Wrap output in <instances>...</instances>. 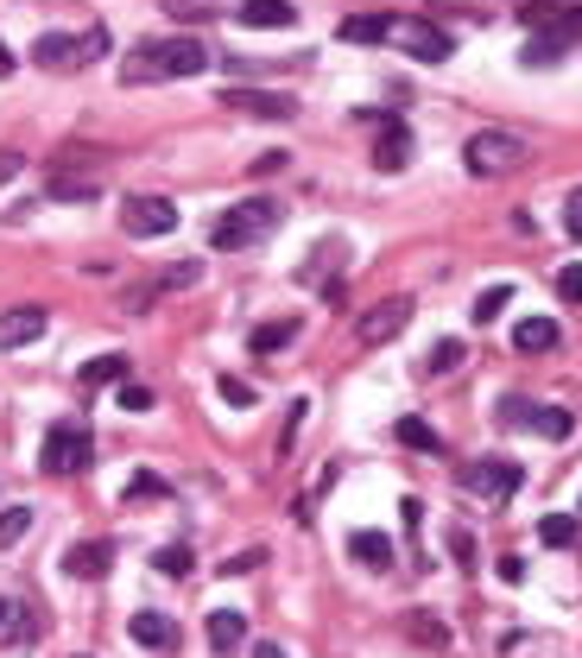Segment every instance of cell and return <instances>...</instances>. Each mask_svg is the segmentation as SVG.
Returning a JSON list of instances; mask_svg holds the SVG:
<instances>
[{
	"mask_svg": "<svg viewBox=\"0 0 582 658\" xmlns=\"http://www.w3.org/2000/svg\"><path fill=\"white\" fill-rule=\"evenodd\" d=\"M210 71V45L197 38H146L127 58V83H172V76H203Z\"/></svg>",
	"mask_w": 582,
	"mask_h": 658,
	"instance_id": "obj_1",
	"label": "cell"
},
{
	"mask_svg": "<svg viewBox=\"0 0 582 658\" xmlns=\"http://www.w3.org/2000/svg\"><path fill=\"white\" fill-rule=\"evenodd\" d=\"M279 222H286V210H279L273 197H248V203H235V210H222V216H216V228H210V248H216V254H241V248L266 241Z\"/></svg>",
	"mask_w": 582,
	"mask_h": 658,
	"instance_id": "obj_2",
	"label": "cell"
},
{
	"mask_svg": "<svg viewBox=\"0 0 582 658\" xmlns=\"http://www.w3.org/2000/svg\"><path fill=\"white\" fill-rule=\"evenodd\" d=\"M89 463H96V438H89L83 418H64V425L45 431V450H38V469L45 476H83Z\"/></svg>",
	"mask_w": 582,
	"mask_h": 658,
	"instance_id": "obj_3",
	"label": "cell"
},
{
	"mask_svg": "<svg viewBox=\"0 0 582 658\" xmlns=\"http://www.w3.org/2000/svg\"><path fill=\"white\" fill-rule=\"evenodd\" d=\"M109 51V33L96 26V33H83V38H64V33H45L33 45V58L45 64V71H76V64H89V58H102Z\"/></svg>",
	"mask_w": 582,
	"mask_h": 658,
	"instance_id": "obj_4",
	"label": "cell"
},
{
	"mask_svg": "<svg viewBox=\"0 0 582 658\" xmlns=\"http://www.w3.org/2000/svg\"><path fill=\"white\" fill-rule=\"evenodd\" d=\"M456 481H463L469 494H481V501H513V494L526 488V469L507 463V456H481V463H469Z\"/></svg>",
	"mask_w": 582,
	"mask_h": 658,
	"instance_id": "obj_5",
	"label": "cell"
},
{
	"mask_svg": "<svg viewBox=\"0 0 582 658\" xmlns=\"http://www.w3.org/2000/svg\"><path fill=\"white\" fill-rule=\"evenodd\" d=\"M121 228H127L134 241H159V235L178 228V203H172V197H127V203H121Z\"/></svg>",
	"mask_w": 582,
	"mask_h": 658,
	"instance_id": "obj_6",
	"label": "cell"
},
{
	"mask_svg": "<svg viewBox=\"0 0 582 658\" xmlns=\"http://www.w3.org/2000/svg\"><path fill=\"white\" fill-rule=\"evenodd\" d=\"M387 38L400 45V51H412L418 64H443L456 45H450V33L443 26H431V20H387Z\"/></svg>",
	"mask_w": 582,
	"mask_h": 658,
	"instance_id": "obj_7",
	"label": "cell"
},
{
	"mask_svg": "<svg viewBox=\"0 0 582 658\" xmlns=\"http://www.w3.org/2000/svg\"><path fill=\"white\" fill-rule=\"evenodd\" d=\"M519 159H526V147H519L513 134H475L469 147H463V165H469L475 178H501Z\"/></svg>",
	"mask_w": 582,
	"mask_h": 658,
	"instance_id": "obj_8",
	"label": "cell"
},
{
	"mask_svg": "<svg viewBox=\"0 0 582 658\" xmlns=\"http://www.w3.org/2000/svg\"><path fill=\"white\" fill-rule=\"evenodd\" d=\"M362 121L380 127V147H374V172H405L412 165V127L400 114H380V109H362Z\"/></svg>",
	"mask_w": 582,
	"mask_h": 658,
	"instance_id": "obj_9",
	"label": "cell"
},
{
	"mask_svg": "<svg viewBox=\"0 0 582 658\" xmlns=\"http://www.w3.org/2000/svg\"><path fill=\"white\" fill-rule=\"evenodd\" d=\"M405 324H412V298H380L374 311H362L355 342H362V349H387V342H393Z\"/></svg>",
	"mask_w": 582,
	"mask_h": 658,
	"instance_id": "obj_10",
	"label": "cell"
},
{
	"mask_svg": "<svg viewBox=\"0 0 582 658\" xmlns=\"http://www.w3.org/2000/svg\"><path fill=\"white\" fill-rule=\"evenodd\" d=\"M222 109L260 114V121H291L298 114V96H286V89H222Z\"/></svg>",
	"mask_w": 582,
	"mask_h": 658,
	"instance_id": "obj_11",
	"label": "cell"
},
{
	"mask_svg": "<svg viewBox=\"0 0 582 658\" xmlns=\"http://www.w3.org/2000/svg\"><path fill=\"white\" fill-rule=\"evenodd\" d=\"M45 304H20V311H7L0 317V349H26V342H38L45 336Z\"/></svg>",
	"mask_w": 582,
	"mask_h": 658,
	"instance_id": "obj_12",
	"label": "cell"
},
{
	"mask_svg": "<svg viewBox=\"0 0 582 658\" xmlns=\"http://www.w3.org/2000/svg\"><path fill=\"white\" fill-rule=\"evenodd\" d=\"M127 633H134V646H146V653H172V646H178V621H172V615H152V608L134 615Z\"/></svg>",
	"mask_w": 582,
	"mask_h": 658,
	"instance_id": "obj_13",
	"label": "cell"
},
{
	"mask_svg": "<svg viewBox=\"0 0 582 658\" xmlns=\"http://www.w3.org/2000/svg\"><path fill=\"white\" fill-rule=\"evenodd\" d=\"M564 342V324L557 317H526V324H513V349L519 355H551Z\"/></svg>",
	"mask_w": 582,
	"mask_h": 658,
	"instance_id": "obj_14",
	"label": "cell"
},
{
	"mask_svg": "<svg viewBox=\"0 0 582 658\" xmlns=\"http://www.w3.org/2000/svg\"><path fill=\"white\" fill-rule=\"evenodd\" d=\"M241 26H254V33H286V26H298V7H291V0H241Z\"/></svg>",
	"mask_w": 582,
	"mask_h": 658,
	"instance_id": "obj_15",
	"label": "cell"
},
{
	"mask_svg": "<svg viewBox=\"0 0 582 658\" xmlns=\"http://www.w3.org/2000/svg\"><path fill=\"white\" fill-rule=\"evenodd\" d=\"M109 564H114V545H109V539H83V545L64 551V570H71V577H83V583H89V577H102Z\"/></svg>",
	"mask_w": 582,
	"mask_h": 658,
	"instance_id": "obj_16",
	"label": "cell"
},
{
	"mask_svg": "<svg viewBox=\"0 0 582 658\" xmlns=\"http://www.w3.org/2000/svg\"><path fill=\"white\" fill-rule=\"evenodd\" d=\"M349 557L367 564V570H393V539H387V532H355V539H349Z\"/></svg>",
	"mask_w": 582,
	"mask_h": 658,
	"instance_id": "obj_17",
	"label": "cell"
},
{
	"mask_svg": "<svg viewBox=\"0 0 582 658\" xmlns=\"http://www.w3.org/2000/svg\"><path fill=\"white\" fill-rule=\"evenodd\" d=\"M241 640H248V615H241V608H216V615H210V646H216V653H235Z\"/></svg>",
	"mask_w": 582,
	"mask_h": 658,
	"instance_id": "obj_18",
	"label": "cell"
},
{
	"mask_svg": "<svg viewBox=\"0 0 582 658\" xmlns=\"http://www.w3.org/2000/svg\"><path fill=\"white\" fill-rule=\"evenodd\" d=\"M532 431L545 443H564V438H577V418L564 405H532Z\"/></svg>",
	"mask_w": 582,
	"mask_h": 658,
	"instance_id": "obj_19",
	"label": "cell"
},
{
	"mask_svg": "<svg viewBox=\"0 0 582 658\" xmlns=\"http://www.w3.org/2000/svg\"><path fill=\"white\" fill-rule=\"evenodd\" d=\"M393 438H400L405 450H425V456H436V450H443V438H436L425 418H400V425H393Z\"/></svg>",
	"mask_w": 582,
	"mask_h": 658,
	"instance_id": "obj_20",
	"label": "cell"
},
{
	"mask_svg": "<svg viewBox=\"0 0 582 658\" xmlns=\"http://www.w3.org/2000/svg\"><path fill=\"white\" fill-rule=\"evenodd\" d=\"M127 380V355H96L83 367V387H121Z\"/></svg>",
	"mask_w": 582,
	"mask_h": 658,
	"instance_id": "obj_21",
	"label": "cell"
},
{
	"mask_svg": "<svg viewBox=\"0 0 582 658\" xmlns=\"http://www.w3.org/2000/svg\"><path fill=\"white\" fill-rule=\"evenodd\" d=\"M342 38L349 45H380L387 38V20L380 13H355V20H342Z\"/></svg>",
	"mask_w": 582,
	"mask_h": 658,
	"instance_id": "obj_22",
	"label": "cell"
},
{
	"mask_svg": "<svg viewBox=\"0 0 582 658\" xmlns=\"http://www.w3.org/2000/svg\"><path fill=\"white\" fill-rule=\"evenodd\" d=\"M405 633H412V640H425V646H450V627L436 621L431 608H418V615L405 621Z\"/></svg>",
	"mask_w": 582,
	"mask_h": 658,
	"instance_id": "obj_23",
	"label": "cell"
},
{
	"mask_svg": "<svg viewBox=\"0 0 582 658\" xmlns=\"http://www.w3.org/2000/svg\"><path fill=\"white\" fill-rule=\"evenodd\" d=\"M291 336H298V324H266V329H254V336H248V349H254V355H279Z\"/></svg>",
	"mask_w": 582,
	"mask_h": 658,
	"instance_id": "obj_24",
	"label": "cell"
},
{
	"mask_svg": "<svg viewBox=\"0 0 582 658\" xmlns=\"http://www.w3.org/2000/svg\"><path fill=\"white\" fill-rule=\"evenodd\" d=\"M26 532H33V507H7L0 513V551H13Z\"/></svg>",
	"mask_w": 582,
	"mask_h": 658,
	"instance_id": "obj_25",
	"label": "cell"
},
{
	"mask_svg": "<svg viewBox=\"0 0 582 658\" xmlns=\"http://www.w3.org/2000/svg\"><path fill=\"white\" fill-rule=\"evenodd\" d=\"M539 539H545L551 551H570L577 545V519H570V513H551L545 526H539Z\"/></svg>",
	"mask_w": 582,
	"mask_h": 658,
	"instance_id": "obj_26",
	"label": "cell"
},
{
	"mask_svg": "<svg viewBox=\"0 0 582 658\" xmlns=\"http://www.w3.org/2000/svg\"><path fill=\"white\" fill-rule=\"evenodd\" d=\"M507 304H513V286H488V292L475 298V324H501Z\"/></svg>",
	"mask_w": 582,
	"mask_h": 658,
	"instance_id": "obj_27",
	"label": "cell"
},
{
	"mask_svg": "<svg viewBox=\"0 0 582 658\" xmlns=\"http://www.w3.org/2000/svg\"><path fill=\"white\" fill-rule=\"evenodd\" d=\"M222 0H165V13L172 20H184V26H197V20H216Z\"/></svg>",
	"mask_w": 582,
	"mask_h": 658,
	"instance_id": "obj_28",
	"label": "cell"
},
{
	"mask_svg": "<svg viewBox=\"0 0 582 658\" xmlns=\"http://www.w3.org/2000/svg\"><path fill=\"white\" fill-rule=\"evenodd\" d=\"M51 197H58V203H96V184H83V178H58V172H51Z\"/></svg>",
	"mask_w": 582,
	"mask_h": 658,
	"instance_id": "obj_29",
	"label": "cell"
},
{
	"mask_svg": "<svg viewBox=\"0 0 582 658\" xmlns=\"http://www.w3.org/2000/svg\"><path fill=\"white\" fill-rule=\"evenodd\" d=\"M152 564H159L165 577H190V564H197V557H190V545H165L159 557H152Z\"/></svg>",
	"mask_w": 582,
	"mask_h": 658,
	"instance_id": "obj_30",
	"label": "cell"
},
{
	"mask_svg": "<svg viewBox=\"0 0 582 658\" xmlns=\"http://www.w3.org/2000/svg\"><path fill=\"white\" fill-rule=\"evenodd\" d=\"M127 501H172V488H165L159 476H134L127 481Z\"/></svg>",
	"mask_w": 582,
	"mask_h": 658,
	"instance_id": "obj_31",
	"label": "cell"
},
{
	"mask_svg": "<svg viewBox=\"0 0 582 658\" xmlns=\"http://www.w3.org/2000/svg\"><path fill=\"white\" fill-rule=\"evenodd\" d=\"M494 418H501V425H519V431H532V400H501V412H494Z\"/></svg>",
	"mask_w": 582,
	"mask_h": 658,
	"instance_id": "obj_32",
	"label": "cell"
},
{
	"mask_svg": "<svg viewBox=\"0 0 582 658\" xmlns=\"http://www.w3.org/2000/svg\"><path fill=\"white\" fill-rule=\"evenodd\" d=\"M469 355H463V342H436L431 349V374H450V367H463Z\"/></svg>",
	"mask_w": 582,
	"mask_h": 658,
	"instance_id": "obj_33",
	"label": "cell"
},
{
	"mask_svg": "<svg viewBox=\"0 0 582 658\" xmlns=\"http://www.w3.org/2000/svg\"><path fill=\"white\" fill-rule=\"evenodd\" d=\"M114 405H121V412H152V393H146V387H134V380H121Z\"/></svg>",
	"mask_w": 582,
	"mask_h": 658,
	"instance_id": "obj_34",
	"label": "cell"
},
{
	"mask_svg": "<svg viewBox=\"0 0 582 658\" xmlns=\"http://www.w3.org/2000/svg\"><path fill=\"white\" fill-rule=\"evenodd\" d=\"M216 393H222L228 405H254V387H248V380H235V374H222V380H216Z\"/></svg>",
	"mask_w": 582,
	"mask_h": 658,
	"instance_id": "obj_35",
	"label": "cell"
},
{
	"mask_svg": "<svg viewBox=\"0 0 582 658\" xmlns=\"http://www.w3.org/2000/svg\"><path fill=\"white\" fill-rule=\"evenodd\" d=\"M266 564V551H235L228 564H222V577H248V570H260Z\"/></svg>",
	"mask_w": 582,
	"mask_h": 658,
	"instance_id": "obj_36",
	"label": "cell"
},
{
	"mask_svg": "<svg viewBox=\"0 0 582 658\" xmlns=\"http://www.w3.org/2000/svg\"><path fill=\"white\" fill-rule=\"evenodd\" d=\"M557 298H564V304H582V266H564V273H557Z\"/></svg>",
	"mask_w": 582,
	"mask_h": 658,
	"instance_id": "obj_37",
	"label": "cell"
},
{
	"mask_svg": "<svg viewBox=\"0 0 582 658\" xmlns=\"http://www.w3.org/2000/svg\"><path fill=\"white\" fill-rule=\"evenodd\" d=\"M564 235H570V241H582V190H570V197H564Z\"/></svg>",
	"mask_w": 582,
	"mask_h": 658,
	"instance_id": "obj_38",
	"label": "cell"
},
{
	"mask_svg": "<svg viewBox=\"0 0 582 658\" xmlns=\"http://www.w3.org/2000/svg\"><path fill=\"white\" fill-rule=\"evenodd\" d=\"M501 583H507V589L526 583V557H519V551H507V557H501Z\"/></svg>",
	"mask_w": 582,
	"mask_h": 658,
	"instance_id": "obj_39",
	"label": "cell"
},
{
	"mask_svg": "<svg viewBox=\"0 0 582 658\" xmlns=\"http://www.w3.org/2000/svg\"><path fill=\"white\" fill-rule=\"evenodd\" d=\"M450 551H456V564L469 570V557H475V532H456V539H450Z\"/></svg>",
	"mask_w": 582,
	"mask_h": 658,
	"instance_id": "obj_40",
	"label": "cell"
},
{
	"mask_svg": "<svg viewBox=\"0 0 582 658\" xmlns=\"http://www.w3.org/2000/svg\"><path fill=\"white\" fill-rule=\"evenodd\" d=\"M20 165H26L20 152H0V184H13V178H20Z\"/></svg>",
	"mask_w": 582,
	"mask_h": 658,
	"instance_id": "obj_41",
	"label": "cell"
},
{
	"mask_svg": "<svg viewBox=\"0 0 582 658\" xmlns=\"http://www.w3.org/2000/svg\"><path fill=\"white\" fill-rule=\"evenodd\" d=\"M400 519H405V532H418V519H425V507H418V501H400Z\"/></svg>",
	"mask_w": 582,
	"mask_h": 658,
	"instance_id": "obj_42",
	"label": "cell"
},
{
	"mask_svg": "<svg viewBox=\"0 0 582 658\" xmlns=\"http://www.w3.org/2000/svg\"><path fill=\"white\" fill-rule=\"evenodd\" d=\"M254 658H286V646H273V640H260V646H254Z\"/></svg>",
	"mask_w": 582,
	"mask_h": 658,
	"instance_id": "obj_43",
	"label": "cell"
},
{
	"mask_svg": "<svg viewBox=\"0 0 582 658\" xmlns=\"http://www.w3.org/2000/svg\"><path fill=\"white\" fill-rule=\"evenodd\" d=\"M0 76H13V58H7V45H0Z\"/></svg>",
	"mask_w": 582,
	"mask_h": 658,
	"instance_id": "obj_44",
	"label": "cell"
},
{
	"mask_svg": "<svg viewBox=\"0 0 582 658\" xmlns=\"http://www.w3.org/2000/svg\"><path fill=\"white\" fill-rule=\"evenodd\" d=\"M507 7H513V13H519V7H545V0H507Z\"/></svg>",
	"mask_w": 582,
	"mask_h": 658,
	"instance_id": "obj_45",
	"label": "cell"
},
{
	"mask_svg": "<svg viewBox=\"0 0 582 658\" xmlns=\"http://www.w3.org/2000/svg\"><path fill=\"white\" fill-rule=\"evenodd\" d=\"M0 621H7V602H0Z\"/></svg>",
	"mask_w": 582,
	"mask_h": 658,
	"instance_id": "obj_46",
	"label": "cell"
}]
</instances>
